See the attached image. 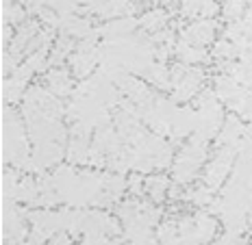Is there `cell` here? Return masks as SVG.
Returning <instances> with one entry per match:
<instances>
[{
    "mask_svg": "<svg viewBox=\"0 0 252 245\" xmlns=\"http://www.w3.org/2000/svg\"><path fill=\"white\" fill-rule=\"evenodd\" d=\"M26 18L24 9L20 7V2L9 4V7H2V24H22V20Z\"/></svg>",
    "mask_w": 252,
    "mask_h": 245,
    "instance_id": "21",
    "label": "cell"
},
{
    "mask_svg": "<svg viewBox=\"0 0 252 245\" xmlns=\"http://www.w3.org/2000/svg\"><path fill=\"white\" fill-rule=\"evenodd\" d=\"M215 28H218V24H215L213 20H193L187 28H183L181 39L187 41V44H191V46H200V48H204L207 44L213 41Z\"/></svg>",
    "mask_w": 252,
    "mask_h": 245,
    "instance_id": "4",
    "label": "cell"
},
{
    "mask_svg": "<svg viewBox=\"0 0 252 245\" xmlns=\"http://www.w3.org/2000/svg\"><path fill=\"white\" fill-rule=\"evenodd\" d=\"M235 156H237L235 145H220L218 152L213 154L211 163L204 169V185L211 187L213 191L222 189L228 174H233V165H235V161H237Z\"/></svg>",
    "mask_w": 252,
    "mask_h": 245,
    "instance_id": "2",
    "label": "cell"
},
{
    "mask_svg": "<svg viewBox=\"0 0 252 245\" xmlns=\"http://www.w3.org/2000/svg\"><path fill=\"white\" fill-rule=\"evenodd\" d=\"M202 82H204V72L200 70V67L189 65L187 74L183 76L174 87H172V89H174V96H172V100H174V102H187V100H191L193 96H198V93L202 91Z\"/></svg>",
    "mask_w": 252,
    "mask_h": 245,
    "instance_id": "3",
    "label": "cell"
},
{
    "mask_svg": "<svg viewBox=\"0 0 252 245\" xmlns=\"http://www.w3.org/2000/svg\"><path fill=\"white\" fill-rule=\"evenodd\" d=\"M18 56H13L11 52H2V74L4 76H11L15 70H18Z\"/></svg>",
    "mask_w": 252,
    "mask_h": 245,
    "instance_id": "23",
    "label": "cell"
},
{
    "mask_svg": "<svg viewBox=\"0 0 252 245\" xmlns=\"http://www.w3.org/2000/svg\"><path fill=\"white\" fill-rule=\"evenodd\" d=\"M39 200V180H35L31 174H26L18 185V202H24L29 206H37Z\"/></svg>",
    "mask_w": 252,
    "mask_h": 245,
    "instance_id": "13",
    "label": "cell"
},
{
    "mask_svg": "<svg viewBox=\"0 0 252 245\" xmlns=\"http://www.w3.org/2000/svg\"><path fill=\"white\" fill-rule=\"evenodd\" d=\"M144 76L152 87H157V89H172L170 70H167L163 63H152L148 70L144 72Z\"/></svg>",
    "mask_w": 252,
    "mask_h": 245,
    "instance_id": "15",
    "label": "cell"
},
{
    "mask_svg": "<svg viewBox=\"0 0 252 245\" xmlns=\"http://www.w3.org/2000/svg\"><path fill=\"white\" fill-rule=\"evenodd\" d=\"M167 2H176V0H167Z\"/></svg>",
    "mask_w": 252,
    "mask_h": 245,
    "instance_id": "30",
    "label": "cell"
},
{
    "mask_svg": "<svg viewBox=\"0 0 252 245\" xmlns=\"http://www.w3.org/2000/svg\"><path fill=\"white\" fill-rule=\"evenodd\" d=\"M244 135H246V126L241 124V119L237 115H228L218 133V143L220 145H235Z\"/></svg>",
    "mask_w": 252,
    "mask_h": 245,
    "instance_id": "9",
    "label": "cell"
},
{
    "mask_svg": "<svg viewBox=\"0 0 252 245\" xmlns=\"http://www.w3.org/2000/svg\"><path fill=\"white\" fill-rule=\"evenodd\" d=\"M213 193H215V191L211 189V187L202 185V187H196V189L185 191L181 197H183V200H187V202H191V204L204 208V206H211L213 204V200H215Z\"/></svg>",
    "mask_w": 252,
    "mask_h": 245,
    "instance_id": "18",
    "label": "cell"
},
{
    "mask_svg": "<svg viewBox=\"0 0 252 245\" xmlns=\"http://www.w3.org/2000/svg\"><path fill=\"white\" fill-rule=\"evenodd\" d=\"M193 219H196V228H193V232H196L200 245L211 243L215 232H218V221H215V217L211 215V213H196Z\"/></svg>",
    "mask_w": 252,
    "mask_h": 245,
    "instance_id": "12",
    "label": "cell"
},
{
    "mask_svg": "<svg viewBox=\"0 0 252 245\" xmlns=\"http://www.w3.org/2000/svg\"><path fill=\"white\" fill-rule=\"evenodd\" d=\"M137 28V22H135L133 18H115V20H109L107 24H102L98 30V35H102V37L107 39H118V37H128V35H133V30Z\"/></svg>",
    "mask_w": 252,
    "mask_h": 245,
    "instance_id": "8",
    "label": "cell"
},
{
    "mask_svg": "<svg viewBox=\"0 0 252 245\" xmlns=\"http://www.w3.org/2000/svg\"><path fill=\"white\" fill-rule=\"evenodd\" d=\"M144 191L148 193V197H150L152 202H161L167 193H170V180H167L163 174L148 176V178H146Z\"/></svg>",
    "mask_w": 252,
    "mask_h": 245,
    "instance_id": "14",
    "label": "cell"
},
{
    "mask_svg": "<svg viewBox=\"0 0 252 245\" xmlns=\"http://www.w3.org/2000/svg\"><path fill=\"white\" fill-rule=\"evenodd\" d=\"M139 26L144 30H148V33H159V30H163L167 26V13L163 9H152V11L141 15Z\"/></svg>",
    "mask_w": 252,
    "mask_h": 245,
    "instance_id": "17",
    "label": "cell"
},
{
    "mask_svg": "<svg viewBox=\"0 0 252 245\" xmlns=\"http://www.w3.org/2000/svg\"><path fill=\"white\" fill-rule=\"evenodd\" d=\"M144 187H146L144 176L135 171V174L128 178V191H130V193H133V195H141V189H144Z\"/></svg>",
    "mask_w": 252,
    "mask_h": 245,
    "instance_id": "25",
    "label": "cell"
},
{
    "mask_svg": "<svg viewBox=\"0 0 252 245\" xmlns=\"http://www.w3.org/2000/svg\"><path fill=\"white\" fill-rule=\"evenodd\" d=\"M237 54H241V52H239V48L230 39L215 41L213 50H211V56H215V59H220V61H233Z\"/></svg>",
    "mask_w": 252,
    "mask_h": 245,
    "instance_id": "19",
    "label": "cell"
},
{
    "mask_svg": "<svg viewBox=\"0 0 252 245\" xmlns=\"http://www.w3.org/2000/svg\"><path fill=\"white\" fill-rule=\"evenodd\" d=\"M215 245H246V239L241 237V232L228 230L224 237H220L218 241H215Z\"/></svg>",
    "mask_w": 252,
    "mask_h": 245,
    "instance_id": "24",
    "label": "cell"
},
{
    "mask_svg": "<svg viewBox=\"0 0 252 245\" xmlns=\"http://www.w3.org/2000/svg\"><path fill=\"white\" fill-rule=\"evenodd\" d=\"M246 2H252V0H246Z\"/></svg>",
    "mask_w": 252,
    "mask_h": 245,
    "instance_id": "31",
    "label": "cell"
},
{
    "mask_svg": "<svg viewBox=\"0 0 252 245\" xmlns=\"http://www.w3.org/2000/svg\"><path fill=\"white\" fill-rule=\"evenodd\" d=\"M150 2H161V0H150Z\"/></svg>",
    "mask_w": 252,
    "mask_h": 245,
    "instance_id": "29",
    "label": "cell"
},
{
    "mask_svg": "<svg viewBox=\"0 0 252 245\" xmlns=\"http://www.w3.org/2000/svg\"><path fill=\"white\" fill-rule=\"evenodd\" d=\"M204 0H183L181 4V15L187 20H200V9Z\"/></svg>",
    "mask_w": 252,
    "mask_h": 245,
    "instance_id": "22",
    "label": "cell"
},
{
    "mask_svg": "<svg viewBox=\"0 0 252 245\" xmlns=\"http://www.w3.org/2000/svg\"><path fill=\"white\" fill-rule=\"evenodd\" d=\"M222 13L228 20V24L239 22L246 15V0H226V4L222 7Z\"/></svg>",
    "mask_w": 252,
    "mask_h": 245,
    "instance_id": "20",
    "label": "cell"
},
{
    "mask_svg": "<svg viewBox=\"0 0 252 245\" xmlns=\"http://www.w3.org/2000/svg\"><path fill=\"white\" fill-rule=\"evenodd\" d=\"M128 245H157V237L155 239H141V241H128Z\"/></svg>",
    "mask_w": 252,
    "mask_h": 245,
    "instance_id": "28",
    "label": "cell"
},
{
    "mask_svg": "<svg viewBox=\"0 0 252 245\" xmlns=\"http://www.w3.org/2000/svg\"><path fill=\"white\" fill-rule=\"evenodd\" d=\"M46 87H48V91H52L57 98L74 96V81L67 74V70H61V67H57V70L46 74Z\"/></svg>",
    "mask_w": 252,
    "mask_h": 245,
    "instance_id": "7",
    "label": "cell"
},
{
    "mask_svg": "<svg viewBox=\"0 0 252 245\" xmlns=\"http://www.w3.org/2000/svg\"><path fill=\"white\" fill-rule=\"evenodd\" d=\"M174 54L178 56V61H183V63H187V65L207 63V61L211 59L204 48H200V46H191V44H187V41H183V39L176 41Z\"/></svg>",
    "mask_w": 252,
    "mask_h": 245,
    "instance_id": "11",
    "label": "cell"
},
{
    "mask_svg": "<svg viewBox=\"0 0 252 245\" xmlns=\"http://www.w3.org/2000/svg\"><path fill=\"white\" fill-rule=\"evenodd\" d=\"M48 245H72V234L70 232H57L55 237L50 239Z\"/></svg>",
    "mask_w": 252,
    "mask_h": 245,
    "instance_id": "26",
    "label": "cell"
},
{
    "mask_svg": "<svg viewBox=\"0 0 252 245\" xmlns=\"http://www.w3.org/2000/svg\"><path fill=\"white\" fill-rule=\"evenodd\" d=\"M244 89L246 87H241L230 74H220L213 78V91L218 93V98L222 102H233Z\"/></svg>",
    "mask_w": 252,
    "mask_h": 245,
    "instance_id": "10",
    "label": "cell"
},
{
    "mask_svg": "<svg viewBox=\"0 0 252 245\" xmlns=\"http://www.w3.org/2000/svg\"><path fill=\"white\" fill-rule=\"evenodd\" d=\"M37 33H39L37 20H24V22L18 26V30H15V37L11 41V46H9V52H11L13 56H24L26 46L31 44V39H33Z\"/></svg>",
    "mask_w": 252,
    "mask_h": 245,
    "instance_id": "6",
    "label": "cell"
},
{
    "mask_svg": "<svg viewBox=\"0 0 252 245\" xmlns=\"http://www.w3.org/2000/svg\"><path fill=\"white\" fill-rule=\"evenodd\" d=\"M46 241H48V239H46V237H41V234L39 232H31L29 234V237H26V241H24V245H44Z\"/></svg>",
    "mask_w": 252,
    "mask_h": 245,
    "instance_id": "27",
    "label": "cell"
},
{
    "mask_svg": "<svg viewBox=\"0 0 252 245\" xmlns=\"http://www.w3.org/2000/svg\"><path fill=\"white\" fill-rule=\"evenodd\" d=\"M92 135H70L67 145V161L72 165H89V152H92Z\"/></svg>",
    "mask_w": 252,
    "mask_h": 245,
    "instance_id": "5",
    "label": "cell"
},
{
    "mask_svg": "<svg viewBox=\"0 0 252 245\" xmlns=\"http://www.w3.org/2000/svg\"><path fill=\"white\" fill-rule=\"evenodd\" d=\"M204 159H207V143H198L191 139L187 145H183L174 163L176 185H189V182H193L200 165L204 163Z\"/></svg>",
    "mask_w": 252,
    "mask_h": 245,
    "instance_id": "1",
    "label": "cell"
},
{
    "mask_svg": "<svg viewBox=\"0 0 252 245\" xmlns=\"http://www.w3.org/2000/svg\"><path fill=\"white\" fill-rule=\"evenodd\" d=\"M76 50V44L72 37H67V35H61L59 39L55 41V46H52L50 50V56H48V63L50 65H59L63 59H65L67 54H72V52Z\"/></svg>",
    "mask_w": 252,
    "mask_h": 245,
    "instance_id": "16",
    "label": "cell"
}]
</instances>
